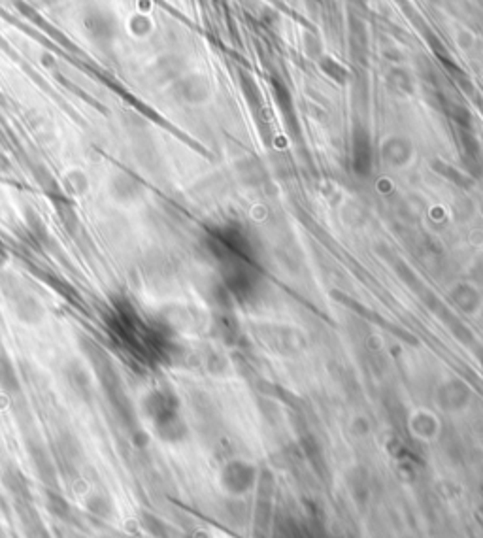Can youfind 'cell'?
I'll return each instance as SVG.
<instances>
[{
	"mask_svg": "<svg viewBox=\"0 0 483 538\" xmlns=\"http://www.w3.org/2000/svg\"><path fill=\"white\" fill-rule=\"evenodd\" d=\"M65 378L68 388L74 391V395L81 400H89L93 397V382L91 374L80 363H70L65 368Z\"/></svg>",
	"mask_w": 483,
	"mask_h": 538,
	"instance_id": "1",
	"label": "cell"
},
{
	"mask_svg": "<svg viewBox=\"0 0 483 538\" xmlns=\"http://www.w3.org/2000/svg\"><path fill=\"white\" fill-rule=\"evenodd\" d=\"M2 484H4V487L14 499H17L21 505H28V501H31V490H28V482L25 478V474L19 468H6L4 474H2Z\"/></svg>",
	"mask_w": 483,
	"mask_h": 538,
	"instance_id": "2",
	"label": "cell"
},
{
	"mask_svg": "<svg viewBox=\"0 0 483 538\" xmlns=\"http://www.w3.org/2000/svg\"><path fill=\"white\" fill-rule=\"evenodd\" d=\"M31 457H33V463H34V468H36L38 476H40L43 482H49V484H51V482L57 480L55 461L51 459V455L43 450V448L34 446L33 450H31Z\"/></svg>",
	"mask_w": 483,
	"mask_h": 538,
	"instance_id": "3",
	"label": "cell"
},
{
	"mask_svg": "<svg viewBox=\"0 0 483 538\" xmlns=\"http://www.w3.org/2000/svg\"><path fill=\"white\" fill-rule=\"evenodd\" d=\"M85 508L91 516L98 517V519H108V517L113 516L112 499L108 495H104V493H98V491H95V493H91V495L87 497Z\"/></svg>",
	"mask_w": 483,
	"mask_h": 538,
	"instance_id": "4",
	"label": "cell"
},
{
	"mask_svg": "<svg viewBox=\"0 0 483 538\" xmlns=\"http://www.w3.org/2000/svg\"><path fill=\"white\" fill-rule=\"evenodd\" d=\"M46 506H48L49 514L59 517V519H70V516H72V506H70V502L66 501L65 497L61 495L59 491H46Z\"/></svg>",
	"mask_w": 483,
	"mask_h": 538,
	"instance_id": "5",
	"label": "cell"
},
{
	"mask_svg": "<svg viewBox=\"0 0 483 538\" xmlns=\"http://www.w3.org/2000/svg\"><path fill=\"white\" fill-rule=\"evenodd\" d=\"M0 386L8 393H14L19 389V380H17L16 368L11 366V363L6 357L0 356Z\"/></svg>",
	"mask_w": 483,
	"mask_h": 538,
	"instance_id": "6",
	"label": "cell"
}]
</instances>
